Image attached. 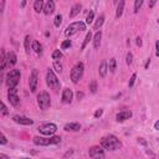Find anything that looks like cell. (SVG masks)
Returning a JSON list of instances; mask_svg holds the SVG:
<instances>
[{
    "label": "cell",
    "instance_id": "cell-30",
    "mask_svg": "<svg viewBox=\"0 0 159 159\" xmlns=\"http://www.w3.org/2000/svg\"><path fill=\"white\" fill-rule=\"evenodd\" d=\"M93 19H94V11L91 10L88 14H87V17H86V24H92L93 22Z\"/></svg>",
    "mask_w": 159,
    "mask_h": 159
},
{
    "label": "cell",
    "instance_id": "cell-52",
    "mask_svg": "<svg viewBox=\"0 0 159 159\" xmlns=\"http://www.w3.org/2000/svg\"><path fill=\"white\" fill-rule=\"evenodd\" d=\"M158 22H159V19H158Z\"/></svg>",
    "mask_w": 159,
    "mask_h": 159
},
{
    "label": "cell",
    "instance_id": "cell-10",
    "mask_svg": "<svg viewBox=\"0 0 159 159\" xmlns=\"http://www.w3.org/2000/svg\"><path fill=\"white\" fill-rule=\"evenodd\" d=\"M37 83H39V72L36 68H34L30 73V77H29V87H30V91L34 93L36 92L37 89Z\"/></svg>",
    "mask_w": 159,
    "mask_h": 159
},
{
    "label": "cell",
    "instance_id": "cell-4",
    "mask_svg": "<svg viewBox=\"0 0 159 159\" xmlns=\"http://www.w3.org/2000/svg\"><path fill=\"white\" fill-rule=\"evenodd\" d=\"M46 83L47 86L53 91V92H58L60 91V81L57 78V76L55 75L53 70L52 68H48L47 72H46Z\"/></svg>",
    "mask_w": 159,
    "mask_h": 159
},
{
    "label": "cell",
    "instance_id": "cell-6",
    "mask_svg": "<svg viewBox=\"0 0 159 159\" xmlns=\"http://www.w3.org/2000/svg\"><path fill=\"white\" fill-rule=\"evenodd\" d=\"M83 71H84V65L83 62H77L72 70H71V73H70V78L73 83H78V81L82 78L83 76Z\"/></svg>",
    "mask_w": 159,
    "mask_h": 159
},
{
    "label": "cell",
    "instance_id": "cell-2",
    "mask_svg": "<svg viewBox=\"0 0 159 159\" xmlns=\"http://www.w3.org/2000/svg\"><path fill=\"white\" fill-rule=\"evenodd\" d=\"M20 77H21V73H20V70H17V68L10 70V72H7L5 82H6V86L9 87V89L16 88V86L20 82Z\"/></svg>",
    "mask_w": 159,
    "mask_h": 159
},
{
    "label": "cell",
    "instance_id": "cell-43",
    "mask_svg": "<svg viewBox=\"0 0 159 159\" xmlns=\"http://www.w3.org/2000/svg\"><path fill=\"white\" fill-rule=\"evenodd\" d=\"M138 143H140V144H143V145L148 147V143L144 140V138H138Z\"/></svg>",
    "mask_w": 159,
    "mask_h": 159
},
{
    "label": "cell",
    "instance_id": "cell-34",
    "mask_svg": "<svg viewBox=\"0 0 159 159\" xmlns=\"http://www.w3.org/2000/svg\"><path fill=\"white\" fill-rule=\"evenodd\" d=\"M135 80H137V73H133V75L130 76V78H129V82H128V87H129V88L134 86V82H135Z\"/></svg>",
    "mask_w": 159,
    "mask_h": 159
},
{
    "label": "cell",
    "instance_id": "cell-3",
    "mask_svg": "<svg viewBox=\"0 0 159 159\" xmlns=\"http://www.w3.org/2000/svg\"><path fill=\"white\" fill-rule=\"evenodd\" d=\"M32 142L34 144L36 145H41V147H47V145H53V144H58L61 143V137H57V135H52V137H48V138H43V137H34L32 138Z\"/></svg>",
    "mask_w": 159,
    "mask_h": 159
},
{
    "label": "cell",
    "instance_id": "cell-18",
    "mask_svg": "<svg viewBox=\"0 0 159 159\" xmlns=\"http://www.w3.org/2000/svg\"><path fill=\"white\" fill-rule=\"evenodd\" d=\"M81 9H82V5L80 4V2H77V4H75L72 7H71V10H70V14H68V16L71 17V19H73L76 15H78L80 14V11H81Z\"/></svg>",
    "mask_w": 159,
    "mask_h": 159
},
{
    "label": "cell",
    "instance_id": "cell-38",
    "mask_svg": "<svg viewBox=\"0 0 159 159\" xmlns=\"http://www.w3.org/2000/svg\"><path fill=\"white\" fill-rule=\"evenodd\" d=\"M102 114H103V109L102 108H99V109H97L96 112H94V118H99V117H102Z\"/></svg>",
    "mask_w": 159,
    "mask_h": 159
},
{
    "label": "cell",
    "instance_id": "cell-37",
    "mask_svg": "<svg viewBox=\"0 0 159 159\" xmlns=\"http://www.w3.org/2000/svg\"><path fill=\"white\" fill-rule=\"evenodd\" d=\"M53 68H55V71L56 72H62V65L61 63H58V62H53Z\"/></svg>",
    "mask_w": 159,
    "mask_h": 159
},
{
    "label": "cell",
    "instance_id": "cell-48",
    "mask_svg": "<svg viewBox=\"0 0 159 159\" xmlns=\"http://www.w3.org/2000/svg\"><path fill=\"white\" fill-rule=\"evenodd\" d=\"M154 129H157V130H159V120H157V122L154 123Z\"/></svg>",
    "mask_w": 159,
    "mask_h": 159
},
{
    "label": "cell",
    "instance_id": "cell-36",
    "mask_svg": "<svg viewBox=\"0 0 159 159\" xmlns=\"http://www.w3.org/2000/svg\"><path fill=\"white\" fill-rule=\"evenodd\" d=\"M125 62H127L128 66L132 65V62H133V55H132V52H128V53H127V56H125Z\"/></svg>",
    "mask_w": 159,
    "mask_h": 159
},
{
    "label": "cell",
    "instance_id": "cell-24",
    "mask_svg": "<svg viewBox=\"0 0 159 159\" xmlns=\"http://www.w3.org/2000/svg\"><path fill=\"white\" fill-rule=\"evenodd\" d=\"M24 46H25V51L26 53L29 55L30 53V47H32V42H31V37L27 35L25 36V40H24Z\"/></svg>",
    "mask_w": 159,
    "mask_h": 159
},
{
    "label": "cell",
    "instance_id": "cell-32",
    "mask_svg": "<svg viewBox=\"0 0 159 159\" xmlns=\"http://www.w3.org/2000/svg\"><path fill=\"white\" fill-rule=\"evenodd\" d=\"M142 5H143V0H135L134 1V12L135 14L139 11V9L142 7Z\"/></svg>",
    "mask_w": 159,
    "mask_h": 159
},
{
    "label": "cell",
    "instance_id": "cell-12",
    "mask_svg": "<svg viewBox=\"0 0 159 159\" xmlns=\"http://www.w3.org/2000/svg\"><path fill=\"white\" fill-rule=\"evenodd\" d=\"M12 120H14L15 123H19V124H22V125H31V124L34 123V120H32L31 118L25 117V116H19V114L14 116V117H12Z\"/></svg>",
    "mask_w": 159,
    "mask_h": 159
},
{
    "label": "cell",
    "instance_id": "cell-51",
    "mask_svg": "<svg viewBox=\"0 0 159 159\" xmlns=\"http://www.w3.org/2000/svg\"><path fill=\"white\" fill-rule=\"evenodd\" d=\"M21 159H29V158H21Z\"/></svg>",
    "mask_w": 159,
    "mask_h": 159
},
{
    "label": "cell",
    "instance_id": "cell-15",
    "mask_svg": "<svg viewBox=\"0 0 159 159\" xmlns=\"http://www.w3.org/2000/svg\"><path fill=\"white\" fill-rule=\"evenodd\" d=\"M56 9V5H55V1L52 0H48L47 2H45V6H43V14L45 15H50L55 11Z\"/></svg>",
    "mask_w": 159,
    "mask_h": 159
},
{
    "label": "cell",
    "instance_id": "cell-17",
    "mask_svg": "<svg viewBox=\"0 0 159 159\" xmlns=\"http://www.w3.org/2000/svg\"><path fill=\"white\" fill-rule=\"evenodd\" d=\"M107 71H108V63H107L106 60H103V61L101 62L99 67H98V73H99V76H101L102 78H104L106 75H107Z\"/></svg>",
    "mask_w": 159,
    "mask_h": 159
},
{
    "label": "cell",
    "instance_id": "cell-27",
    "mask_svg": "<svg viewBox=\"0 0 159 159\" xmlns=\"http://www.w3.org/2000/svg\"><path fill=\"white\" fill-rule=\"evenodd\" d=\"M116 67H117V62H116V58H111L109 60V63H108V70L114 73L116 72Z\"/></svg>",
    "mask_w": 159,
    "mask_h": 159
},
{
    "label": "cell",
    "instance_id": "cell-13",
    "mask_svg": "<svg viewBox=\"0 0 159 159\" xmlns=\"http://www.w3.org/2000/svg\"><path fill=\"white\" fill-rule=\"evenodd\" d=\"M72 98H73V92H72V89L65 88V89L62 91V102H63L65 104H70V103L72 102Z\"/></svg>",
    "mask_w": 159,
    "mask_h": 159
},
{
    "label": "cell",
    "instance_id": "cell-33",
    "mask_svg": "<svg viewBox=\"0 0 159 159\" xmlns=\"http://www.w3.org/2000/svg\"><path fill=\"white\" fill-rule=\"evenodd\" d=\"M61 22H62V15L57 14V15H56V17H55V26H56V27H60Z\"/></svg>",
    "mask_w": 159,
    "mask_h": 159
},
{
    "label": "cell",
    "instance_id": "cell-7",
    "mask_svg": "<svg viewBox=\"0 0 159 159\" xmlns=\"http://www.w3.org/2000/svg\"><path fill=\"white\" fill-rule=\"evenodd\" d=\"M37 106L42 111H46V109L50 108V106H51V98H50V94L46 91H41L37 94Z\"/></svg>",
    "mask_w": 159,
    "mask_h": 159
},
{
    "label": "cell",
    "instance_id": "cell-1",
    "mask_svg": "<svg viewBox=\"0 0 159 159\" xmlns=\"http://www.w3.org/2000/svg\"><path fill=\"white\" fill-rule=\"evenodd\" d=\"M101 147L103 149H106V150L114 152V150H118L122 147V143H120V140L116 135L108 134V135L101 138Z\"/></svg>",
    "mask_w": 159,
    "mask_h": 159
},
{
    "label": "cell",
    "instance_id": "cell-45",
    "mask_svg": "<svg viewBox=\"0 0 159 159\" xmlns=\"http://www.w3.org/2000/svg\"><path fill=\"white\" fill-rule=\"evenodd\" d=\"M149 65H150V57H148V58H147V61H145V63H144V68L147 70V68L149 67Z\"/></svg>",
    "mask_w": 159,
    "mask_h": 159
},
{
    "label": "cell",
    "instance_id": "cell-14",
    "mask_svg": "<svg viewBox=\"0 0 159 159\" xmlns=\"http://www.w3.org/2000/svg\"><path fill=\"white\" fill-rule=\"evenodd\" d=\"M130 117H132V112H130L129 109H123V111H120L119 113H117L116 120H117V122H124V120L129 119Z\"/></svg>",
    "mask_w": 159,
    "mask_h": 159
},
{
    "label": "cell",
    "instance_id": "cell-5",
    "mask_svg": "<svg viewBox=\"0 0 159 159\" xmlns=\"http://www.w3.org/2000/svg\"><path fill=\"white\" fill-rule=\"evenodd\" d=\"M83 30H86V22H83V21H75V22H71L66 27L65 36L66 37H70V36L77 34L78 31H83Z\"/></svg>",
    "mask_w": 159,
    "mask_h": 159
},
{
    "label": "cell",
    "instance_id": "cell-9",
    "mask_svg": "<svg viewBox=\"0 0 159 159\" xmlns=\"http://www.w3.org/2000/svg\"><path fill=\"white\" fill-rule=\"evenodd\" d=\"M88 155L92 159H104V149L101 145H93L88 149Z\"/></svg>",
    "mask_w": 159,
    "mask_h": 159
},
{
    "label": "cell",
    "instance_id": "cell-16",
    "mask_svg": "<svg viewBox=\"0 0 159 159\" xmlns=\"http://www.w3.org/2000/svg\"><path fill=\"white\" fill-rule=\"evenodd\" d=\"M63 129L67 130V132H78V130L81 129V124L77 123V122H71V123L65 124Z\"/></svg>",
    "mask_w": 159,
    "mask_h": 159
},
{
    "label": "cell",
    "instance_id": "cell-44",
    "mask_svg": "<svg viewBox=\"0 0 159 159\" xmlns=\"http://www.w3.org/2000/svg\"><path fill=\"white\" fill-rule=\"evenodd\" d=\"M76 96H77V99L80 101V99H82V98H83V96H84V93H83V92H80V91H78Z\"/></svg>",
    "mask_w": 159,
    "mask_h": 159
},
{
    "label": "cell",
    "instance_id": "cell-25",
    "mask_svg": "<svg viewBox=\"0 0 159 159\" xmlns=\"http://www.w3.org/2000/svg\"><path fill=\"white\" fill-rule=\"evenodd\" d=\"M31 50H34L36 53H41L42 52V46H41V43L39 42V41H32V47H31Z\"/></svg>",
    "mask_w": 159,
    "mask_h": 159
},
{
    "label": "cell",
    "instance_id": "cell-35",
    "mask_svg": "<svg viewBox=\"0 0 159 159\" xmlns=\"http://www.w3.org/2000/svg\"><path fill=\"white\" fill-rule=\"evenodd\" d=\"M71 40H65L62 43H61V48L62 50H66V48H68V47H71Z\"/></svg>",
    "mask_w": 159,
    "mask_h": 159
},
{
    "label": "cell",
    "instance_id": "cell-42",
    "mask_svg": "<svg viewBox=\"0 0 159 159\" xmlns=\"http://www.w3.org/2000/svg\"><path fill=\"white\" fill-rule=\"evenodd\" d=\"M155 56L159 57V40H157L155 42Z\"/></svg>",
    "mask_w": 159,
    "mask_h": 159
},
{
    "label": "cell",
    "instance_id": "cell-41",
    "mask_svg": "<svg viewBox=\"0 0 159 159\" xmlns=\"http://www.w3.org/2000/svg\"><path fill=\"white\" fill-rule=\"evenodd\" d=\"M73 154V149H70V150H67L65 154H63V158L66 159V158H68V157H71Z\"/></svg>",
    "mask_w": 159,
    "mask_h": 159
},
{
    "label": "cell",
    "instance_id": "cell-50",
    "mask_svg": "<svg viewBox=\"0 0 159 159\" xmlns=\"http://www.w3.org/2000/svg\"><path fill=\"white\" fill-rule=\"evenodd\" d=\"M4 5H5V1H1V2H0V10H1V11L4 10Z\"/></svg>",
    "mask_w": 159,
    "mask_h": 159
},
{
    "label": "cell",
    "instance_id": "cell-21",
    "mask_svg": "<svg viewBox=\"0 0 159 159\" xmlns=\"http://www.w3.org/2000/svg\"><path fill=\"white\" fill-rule=\"evenodd\" d=\"M124 1L123 0H120L119 2H117V10H116V17L117 19H119L120 16H122V14H123V9H124Z\"/></svg>",
    "mask_w": 159,
    "mask_h": 159
},
{
    "label": "cell",
    "instance_id": "cell-28",
    "mask_svg": "<svg viewBox=\"0 0 159 159\" xmlns=\"http://www.w3.org/2000/svg\"><path fill=\"white\" fill-rule=\"evenodd\" d=\"M51 57H52V60H55V62H57V61H58V60L62 57V52H61L60 50H55V51L52 52Z\"/></svg>",
    "mask_w": 159,
    "mask_h": 159
},
{
    "label": "cell",
    "instance_id": "cell-11",
    "mask_svg": "<svg viewBox=\"0 0 159 159\" xmlns=\"http://www.w3.org/2000/svg\"><path fill=\"white\" fill-rule=\"evenodd\" d=\"M7 99H9V102H10L11 106H14V107H17V106H19L20 98H19V96H17V89H16V88L9 89V92H7Z\"/></svg>",
    "mask_w": 159,
    "mask_h": 159
},
{
    "label": "cell",
    "instance_id": "cell-31",
    "mask_svg": "<svg viewBox=\"0 0 159 159\" xmlns=\"http://www.w3.org/2000/svg\"><path fill=\"white\" fill-rule=\"evenodd\" d=\"M89 91H91V93H96L97 92V81L96 80H92L91 82H89Z\"/></svg>",
    "mask_w": 159,
    "mask_h": 159
},
{
    "label": "cell",
    "instance_id": "cell-29",
    "mask_svg": "<svg viewBox=\"0 0 159 159\" xmlns=\"http://www.w3.org/2000/svg\"><path fill=\"white\" fill-rule=\"evenodd\" d=\"M91 39H92V32L89 31V32H87V35H86V37H84V41H83V43H82V46H81V50H84V47L87 46V43L89 42Z\"/></svg>",
    "mask_w": 159,
    "mask_h": 159
},
{
    "label": "cell",
    "instance_id": "cell-8",
    "mask_svg": "<svg viewBox=\"0 0 159 159\" xmlns=\"http://www.w3.org/2000/svg\"><path fill=\"white\" fill-rule=\"evenodd\" d=\"M37 130L42 134V135H48V137H52L56 130H57V125L55 123H43L41 125H39Z\"/></svg>",
    "mask_w": 159,
    "mask_h": 159
},
{
    "label": "cell",
    "instance_id": "cell-47",
    "mask_svg": "<svg viewBox=\"0 0 159 159\" xmlns=\"http://www.w3.org/2000/svg\"><path fill=\"white\" fill-rule=\"evenodd\" d=\"M135 42H137L138 46H142V39H140V37H137V41H135Z\"/></svg>",
    "mask_w": 159,
    "mask_h": 159
},
{
    "label": "cell",
    "instance_id": "cell-39",
    "mask_svg": "<svg viewBox=\"0 0 159 159\" xmlns=\"http://www.w3.org/2000/svg\"><path fill=\"white\" fill-rule=\"evenodd\" d=\"M1 114H2V116H6V114H7V108H6V106H5L4 102L1 103Z\"/></svg>",
    "mask_w": 159,
    "mask_h": 159
},
{
    "label": "cell",
    "instance_id": "cell-40",
    "mask_svg": "<svg viewBox=\"0 0 159 159\" xmlns=\"http://www.w3.org/2000/svg\"><path fill=\"white\" fill-rule=\"evenodd\" d=\"M6 143H7V139H6V137H5L4 134H1V135H0V144H1V145H5Z\"/></svg>",
    "mask_w": 159,
    "mask_h": 159
},
{
    "label": "cell",
    "instance_id": "cell-26",
    "mask_svg": "<svg viewBox=\"0 0 159 159\" xmlns=\"http://www.w3.org/2000/svg\"><path fill=\"white\" fill-rule=\"evenodd\" d=\"M103 22H104V15L103 14H101L98 17H97V20H96V24H94V30H98L102 25H103Z\"/></svg>",
    "mask_w": 159,
    "mask_h": 159
},
{
    "label": "cell",
    "instance_id": "cell-22",
    "mask_svg": "<svg viewBox=\"0 0 159 159\" xmlns=\"http://www.w3.org/2000/svg\"><path fill=\"white\" fill-rule=\"evenodd\" d=\"M43 6H45V2H43L42 0H35V2H34V10H35L37 14L43 10Z\"/></svg>",
    "mask_w": 159,
    "mask_h": 159
},
{
    "label": "cell",
    "instance_id": "cell-23",
    "mask_svg": "<svg viewBox=\"0 0 159 159\" xmlns=\"http://www.w3.org/2000/svg\"><path fill=\"white\" fill-rule=\"evenodd\" d=\"M16 61H17L16 55H15L14 52H9V53H7V66H9V67H10V66H14V65L16 63Z\"/></svg>",
    "mask_w": 159,
    "mask_h": 159
},
{
    "label": "cell",
    "instance_id": "cell-49",
    "mask_svg": "<svg viewBox=\"0 0 159 159\" xmlns=\"http://www.w3.org/2000/svg\"><path fill=\"white\" fill-rule=\"evenodd\" d=\"M154 5H155V1H150V2H148V6H149V7H153Z\"/></svg>",
    "mask_w": 159,
    "mask_h": 159
},
{
    "label": "cell",
    "instance_id": "cell-20",
    "mask_svg": "<svg viewBox=\"0 0 159 159\" xmlns=\"http://www.w3.org/2000/svg\"><path fill=\"white\" fill-rule=\"evenodd\" d=\"M0 62H1L0 68H1V71H4L6 68V66H7V53H6V51L4 48L1 50V60H0Z\"/></svg>",
    "mask_w": 159,
    "mask_h": 159
},
{
    "label": "cell",
    "instance_id": "cell-19",
    "mask_svg": "<svg viewBox=\"0 0 159 159\" xmlns=\"http://www.w3.org/2000/svg\"><path fill=\"white\" fill-rule=\"evenodd\" d=\"M101 40H102V31L99 30L93 36V46H94V48H98L101 46Z\"/></svg>",
    "mask_w": 159,
    "mask_h": 159
},
{
    "label": "cell",
    "instance_id": "cell-46",
    "mask_svg": "<svg viewBox=\"0 0 159 159\" xmlns=\"http://www.w3.org/2000/svg\"><path fill=\"white\" fill-rule=\"evenodd\" d=\"M0 159H10V158H9V157H7L6 154H4V153H1V154H0Z\"/></svg>",
    "mask_w": 159,
    "mask_h": 159
}]
</instances>
